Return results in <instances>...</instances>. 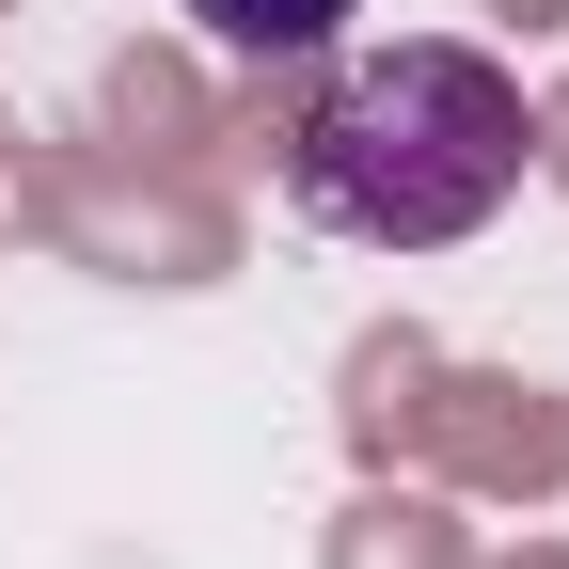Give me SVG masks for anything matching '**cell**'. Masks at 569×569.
Here are the masks:
<instances>
[{
    "label": "cell",
    "mask_w": 569,
    "mask_h": 569,
    "mask_svg": "<svg viewBox=\"0 0 569 569\" xmlns=\"http://www.w3.org/2000/svg\"><path fill=\"white\" fill-rule=\"evenodd\" d=\"M284 190L365 253H443L522 190V80L475 48H380L284 127Z\"/></svg>",
    "instance_id": "1"
},
{
    "label": "cell",
    "mask_w": 569,
    "mask_h": 569,
    "mask_svg": "<svg viewBox=\"0 0 569 569\" xmlns=\"http://www.w3.org/2000/svg\"><path fill=\"white\" fill-rule=\"evenodd\" d=\"M206 17V48H238V63H301V48H332L365 0H190Z\"/></svg>",
    "instance_id": "2"
}]
</instances>
